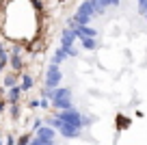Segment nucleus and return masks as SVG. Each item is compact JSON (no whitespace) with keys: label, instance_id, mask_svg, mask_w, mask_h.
<instances>
[{"label":"nucleus","instance_id":"1","mask_svg":"<svg viewBox=\"0 0 147 145\" xmlns=\"http://www.w3.org/2000/svg\"><path fill=\"white\" fill-rule=\"evenodd\" d=\"M52 106L59 110H69L74 108L71 106V91L69 89H56L54 93V100H52Z\"/></svg>","mask_w":147,"mask_h":145},{"label":"nucleus","instance_id":"2","mask_svg":"<svg viewBox=\"0 0 147 145\" xmlns=\"http://www.w3.org/2000/svg\"><path fill=\"white\" fill-rule=\"evenodd\" d=\"M56 117H59L61 121H65V123H71V126H76V128H82V126H84V123H82V117H84V115L80 113V110H76V108L59 110V113H56Z\"/></svg>","mask_w":147,"mask_h":145},{"label":"nucleus","instance_id":"3","mask_svg":"<svg viewBox=\"0 0 147 145\" xmlns=\"http://www.w3.org/2000/svg\"><path fill=\"white\" fill-rule=\"evenodd\" d=\"M61 69H59V65H50L48 67V74H46V87L48 89H56L59 87V82H61Z\"/></svg>","mask_w":147,"mask_h":145},{"label":"nucleus","instance_id":"4","mask_svg":"<svg viewBox=\"0 0 147 145\" xmlns=\"http://www.w3.org/2000/svg\"><path fill=\"white\" fill-rule=\"evenodd\" d=\"M35 136H37V139H41L43 143H48V145H54L56 128H52V126H41V128H39V130L35 132Z\"/></svg>","mask_w":147,"mask_h":145},{"label":"nucleus","instance_id":"5","mask_svg":"<svg viewBox=\"0 0 147 145\" xmlns=\"http://www.w3.org/2000/svg\"><path fill=\"white\" fill-rule=\"evenodd\" d=\"M20 98H22V87H18V85H15V87H11V89L7 91V100H9L11 104H18V102H20Z\"/></svg>","mask_w":147,"mask_h":145},{"label":"nucleus","instance_id":"6","mask_svg":"<svg viewBox=\"0 0 147 145\" xmlns=\"http://www.w3.org/2000/svg\"><path fill=\"white\" fill-rule=\"evenodd\" d=\"M32 85H35V80H32L28 74H22V91H30Z\"/></svg>","mask_w":147,"mask_h":145},{"label":"nucleus","instance_id":"7","mask_svg":"<svg viewBox=\"0 0 147 145\" xmlns=\"http://www.w3.org/2000/svg\"><path fill=\"white\" fill-rule=\"evenodd\" d=\"M11 67H13L15 72L22 69V59H20V54H15V52H13V56H11Z\"/></svg>","mask_w":147,"mask_h":145},{"label":"nucleus","instance_id":"8","mask_svg":"<svg viewBox=\"0 0 147 145\" xmlns=\"http://www.w3.org/2000/svg\"><path fill=\"white\" fill-rule=\"evenodd\" d=\"M18 85V76H7L5 78V87L7 89H11V87H15Z\"/></svg>","mask_w":147,"mask_h":145},{"label":"nucleus","instance_id":"9","mask_svg":"<svg viewBox=\"0 0 147 145\" xmlns=\"http://www.w3.org/2000/svg\"><path fill=\"white\" fill-rule=\"evenodd\" d=\"M82 45H84V48H87V50H93V48H95V41H93L91 39V37H87V39H82Z\"/></svg>","mask_w":147,"mask_h":145},{"label":"nucleus","instance_id":"10","mask_svg":"<svg viewBox=\"0 0 147 145\" xmlns=\"http://www.w3.org/2000/svg\"><path fill=\"white\" fill-rule=\"evenodd\" d=\"M93 121H95V117H91V115H84V117H82V123H84V126H91Z\"/></svg>","mask_w":147,"mask_h":145},{"label":"nucleus","instance_id":"11","mask_svg":"<svg viewBox=\"0 0 147 145\" xmlns=\"http://www.w3.org/2000/svg\"><path fill=\"white\" fill-rule=\"evenodd\" d=\"M30 141H32L30 136H22V139L18 141V145H30Z\"/></svg>","mask_w":147,"mask_h":145},{"label":"nucleus","instance_id":"12","mask_svg":"<svg viewBox=\"0 0 147 145\" xmlns=\"http://www.w3.org/2000/svg\"><path fill=\"white\" fill-rule=\"evenodd\" d=\"M7 67V56H5V52L0 54V69H5Z\"/></svg>","mask_w":147,"mask_h":145},{"label":"nucleus","instance_id":"13","mask_svg":"<svg viewBox=\"0 0 147 145\" xmlns=\"http://www.w3.org/2000/svg\"><path fill=\"white\" fill-rule=\"evenodd\" d=\"M37 106H41V102L39 100H30V108H37Z\"/></svg>","mask_w":147,"mask_h":145},{"label":"nucleus","instance_id":"14","mask_svg":"<svg viewBox=\"0 0 147 145\" xmlns=\"http://www.w3.org/2000/svg\"><path fill=\"white\" fill-rule=\"evenodd\" d=\"M7 145H18V143H15V141H13V139L9 136V139H7Z\"/></svg>","mask_w":147,"mask_h":145},{"label":"nucleus","instance_id":"15","mask_svg":"<svg viewBox=\"0 0 147 145\" xmlns=\"http://www.w3.org/2000/svg\"><path fill=\"white\" fill-rule=\"evenodd\" d=\"M2 108H5V104H2V102H0V113H2Z\"/></svg>","mask_w":147,"mask_h":145},{"label":"nucleus","instance_id":"16","mask_svg":"<svg viewBox=\"0 0 147 145\" xmlns=\"http://www.w3.org/2000/svg\"><path fill=\"white\" fill-rule=\"evenodd\" d=\"M0 145H2V141H0Z\"/></svg>","mask_w":147,"mask_h":145}]
</instances>
